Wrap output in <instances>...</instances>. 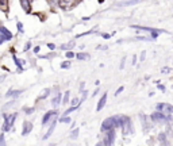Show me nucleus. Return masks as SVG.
<instances>
[{"label": "nucleus", "instance_id": "obj_1", "mask_svg": "<svg viewBox=\"0 0 173 146\" xmlns=\"http://www.w3.org/2000/svg\"><path fill=\"white\" fill-rule=\"evenodd\" d=\"M150 120L152 122H154V123H158V125H161V123H171L172 120H173V118H172V115H164V114H161V112H153L152 115H150Z\"/></svg>", "mask_w": 173, "mask_h": 146}, {"label": "nucleus", "instance_id": "obj_2", "mask_svg": "<svg viewBox=\"0 0 173 146\" xmlns=\"http://www.w3.org/2000/svg\"><path fill=\"white\" fill-rule=\"evenodd\" d=\"M156 110H157V112H161L168 116V115L173 114V105L169 103H158L156 105Z\"/></svg>", "mask_w": 173, "mask_h": 146}, {"label": "nucleus", "instance_id": "obj_3", "mask_svg": "<svg viewBox=\"0 0 173 146\" xmlns=\"http://www.w3.org/2000/svg\"><path fill=\"white\" fill-rule=\"evenodd\" d=\"M122 131H123V135H128V134H133L134 130H133V123H131V119L128 116L123 118V125H122Z\"/></svg>", "mask_w": 173, "mask_h": 146}, {"label": "nucleus", "instance_id": "obj_4", "mask_svg": "<svg viewBox=\"0 0 173 146\" xmlns=\"http://www.w3.org/2000/svg\"><path fill=\"white\" fill-rule=\"evenodd\" d=\"M15 119H16V114L5 115V118H4V125H3V131H8V130H11V127L14 126Z\"/></svg>", "mask_w": 173, "mask_h": 146}, {"label": "nucleus", "instance_id": "obj_5", "mask_svg": "<svg viewBox=\"0 0 173 146\" xmlns=\"http://www.w3.org/2000/svg\"><path fill=\"white\" fill-rule=\"evenodd\" d=\"M139 119H141V123H142V127H143V133H149L150 129H152V120L150 118H147L145 114H141L139 115Z\"/></svg>", "mask_w": 173, "mask_h": 146}, {"label": "nucleus", "instance_id": "obj_6", "mask_svg": "<svg viewBox=\"0 0 173 146\" xmlns=\"http://www.w3.org/2000/svg\"><path fill=\"white\" fill-rule=\"evenodd\" d=\"M115 142V130H111V131L106 133V137H104V141L103 144L104 146H112Z\"/></svg>", "mask_w": 173, "mask_h": 146}, {"label": "nucleus", "instance_id": "obj_7", "mask_svg": "<svg viewBox=\"0 0 173 146\" xmlns=\"http://www.w3.org/2000/svg\"><path fill=\"white\" fill-rule=\"evenodd\" d=\"M158 142H160V146H171L165 133H160L158 134Z\"/></svg>", "mask_w": 173, "mask_h": 146}, {"label": "nucleus", "instance_id": "obj_8", "mask_svg": "<svg viewBox=\"0 0 173 146\" xmlns=\"http://www.w3.org/2000/svg\"><path fill=\"white\" fill-rule=\"evenodd\" d=\"M0 35L2 37H4L7 41H10V39L12 38V34H11V31L8 29H5L4 26H0Z\"/></svg>", "mask_w": 173, "mask_h": 146}, {"label": "nucleus", "instance_id": "obj_9", "mask_svg": "<svg viewBox=\"0 0 173 146\" xmlns=\"http://www.w3.org/2000/svg\"><path fill=\"white\" fill-rule=\"evenodd\" d=\"M56 115H57V111H48V112L45 114V116L42 118V125L45 126L46 123H48V122H49L50 119H52L53 116H56Z\"/></svg>", "mask_w": 173, "mask_h": 146}, {"label": "nucleus", "instance_id": "obj_10", "mask_svg": "<svg viewBox=\"0 0 173 146\" xmlns=\"http://www.w3.org/2000/svg\"><path fill=\"white\" fill-rule=\"evenodd\" d=\"M33 130V123L31 122H23V130H22V135H27Z\"/></svg>", "mask_w": 173, "mask_h": 146}, {"label": "nucleus", "instance_id": "obj_11", "mask_svg": "<svg viewBox=\"0 0 173 146\" xmlns=\"http://www.w3.org/2000/svg\"><path fill=\"white\" fill-rule=\"evenodd\" d=\"M106 101H107V94H103V96L100 98V100L97 101L96 111H102V110H103V107L106 105Z\"/></svg>", "mask_w": 173, "mask_h": 146}, {"label": "nucleus", "instance_id": "obj_12", "mask_svg": "<svg viewBox=\"0 0 173 146\" xmlns=\"http://www.w3.org/2000/svg\"><path fill=\"white\" fill-rule=\"evenodd\" d=\"M56 125H57V119H54V120L52 122V125H50L49 130H48V133H46V134L43 135V139H49V138H50V135L53 134V131H54V129H56Z\"/></svg>", "mask_w": 173, "mask_h": 146}, {"label": "nucleus", "instance_id": "obj_13", "mask_svg": "<svg viewBox=\"0 0 173 146\" xmlns=\"http://www.w3.org/2000/svg\"><path fill=\"white\" fill-rule=\"evenodd\" d=\"M20 7L23 8L27 14H29V12L31 11V3L29 2V0H22V2H20Z\"/></svg>", "mask_w": 173, "mask_h": 146}, {"label": "nucleus", "instance_id": "obj_14", "mask_svg": "<svg viewBox=\"0 0 173 146\" xmlns=\"http://www.w3.org/2000/svg\"><path fill=\"white\" fill-rule=\"evenodd\" d=\"M22 91L20 89H18V91H12V89H8L7 94H5V98H16L18 95H20Z\"/></svg>", "mask_w": 173, "mask_h": 146}, {"label": "nucleus", "instance_id": "obj_15", "mask_svg": "<svg viewBox=\"0 0 173 146\" xmlns=\"http://www.w3.org/2000/svg\"><path fill=\"white\" fill-rule=\"evenodd\" d=\"M61 99H62V95H56L54 98H53V100H52V104H53V107H58L59 103H61Z\"/></svg>", "mask_w": 173, "mask_h": 146}, {"label": "nucleus", "instance_id": "obj_16", "mask_svg": "<svg viewBox=\"0 0 173 146\" xmlns=\"http://www.w3.org/2000/svg\"><path fill=\"white\" fill-rule=\"evenodd\" d=\"M76 58L80 61H84V60H89V54L88 53H77L76 54Z\"/></svg>", "mask_w": 173, "mask_h": 146}, {"label": "nucleus", "instance_id": "obj_17", "mask_svg": "<svg viewBox=\"0 0 173 146\" xmlns=\"http://www.w3.org/2000/svg\"><path fill=\"white\" fill-rule=\"evenodd\" d=\"M49 94H50V89H49V88H45V89H43V91L39 94V96H38V100H41V99L48 98Z\"/></svg>", "mask_w": 173, "mask_h": 146}, {"label": "nucleus", "instance_id": "obj_18", "mask_svg": "<svg viewBox=\"0 0 173 146\" xmlns=\"http://www.w3.org/2000/svg\"><path fill=\"white\" fill-rule=\"evenodd\" d=\"M74 46V42H70V43H65V45H61V49L62 50H69Z\"/></svg>", "mask_w": 173, "mask_h": 146}, {"label": "nucleus", "instance_id": "obj_19", "mask_svg": "<svg viewBox=\"0 0 173 146\" xmlns=\"http://www.w3.org/2000/svg\"><path fill=\"white\" fill-rule=\"evenodd\" d=\"M77 108H78V107H73V105H72V107H69L68 110L65 111V112H64V115H62V116H68L69 114H70V112H73V111H76Z\"/></svg>", "mask_w": 173, "mask_h": 146}, {"label": "nucleus", "instance_id": "obj_20", "mask_svg": "<svg viewBox=\"0 0 173 146\" xmlns=\"http://www.w3.org/2000/svg\"><path fill=\"white\" fill-rule=\"evenodd\" d=\"M78 133H80V130H78V129H74L73 131L70 133V139H76L77 137H78Z\"/></svg>", "mask_w": 173, "mask_h": 146}, {"label": "nucleus", "instance_id": "obj_21", "mask_svg": "<svg viewBox=\"0 0 173 146\" xmlns=\"http://www.w3.org/2000/svg\"><path fill=\"white\" fill-rule=\"evenodd\" d=\"M59 122H61V123H70L72 122V118H69V116H61V118H59Z\"/></svg>", "mask_w": 173, "mask_h": 146}, {"label": "nucleus", "instance_id": "obj_22", "mask_svg": "<svg viewBox=\"0 0 173 146\" xmlns=\"http://www.w3.org/2000/svg\"><path fill=\"white\" fill-rule=\"evenodd\" d=\"M12 58H14V61H15V64H16V65H18V68H19V70H20V68H22V65H23V64H24V61H22V60H18V58H16V57H15V55H14V57H12Z\"/></svg>", "mask_w": 173, "mask_h": 146}, {"label": "nucleus", "instance_id": "obj_23", "mask_svg": "<svg viewBox=\"0 0 173 146\" xmlns=\"http://www.w3.org/2000/svg\"><path fill=\"white\" fill-rule=\"evenodd\" d=\"M68 101H69V91H67V92H65V95H64V98H62V104H67L68 103Z\"/></svg>", "mask_w": 173, "mask_h": 146}, {"label": "nucleus", "instance_id": "obj_24", "mask_svg": "<svg viewBox=\"0 0 173 146\" xmlns=\"http://www.w3.org/2000/svg\"><path fill=\"white\" fill-rule=\"evenodd\" d=\"M7 5H8V2H0V7L3 8V11H4V12H7V11H8Z\"/></svg>", "mask_w": 173, "mask_h": 146}, {"label": "nucleus", "instance_id": "obj_25", "mask_svg": "<svg viewBox=\"0 0 173 146\" xmlns=\"http://www.w3.org/2000/svg\"><path fill=\"white\" fill-rule=\"evenodd\" d=\"M16 27H18V31H19L20 34H23L24 33V29H23V24L20 23V22H18L16 23Z\"/></svg>", "mask_w": 173, "mask_h": 146}, {"label": "nucleus", "instance_id": "obj_26", "mask_svg": "<svg viewBox=\"0 0 173 146\" xmlns=\"http://www.w3.org/2000/svg\"><path fill=\"white\" fill-rule=\"evenodd\" d=\"M69 66H70V61H64V62L61 64V68H62V69H68Z\"/></svg>", "mask_w": 173, "mask_h": 146}, {"label": "nucleus", "instance_id": "obj_27", "mask_svg": "<svg viewBox=\"0 0 173 146\" xmlns=\"http://www.w3.org/2000/svg\"><path fill=\"white\" fill-rule=\"evenodd\" d=\"M123 89H124V87H119V88L115 91V96H119V94H122V92H123Z\"/></svg>", "mask_w": 173, "mask_h": 146}, {"label": "nucleus", "instance_id": "obj_28", "mask_svg": "<svg viewBox=\"0 0 173 146\" xmlns=\"http://www.w3.org/2000/svg\"><path fill=\"white\" fill-rule=\"evenodd\" d=\"M161 72H162L164 74H166V73H171V68H169V66H164Z\"/></svg>", "mask_w": 173, "mask_h": 146}, {"label": "nucleus", "instance_id": "obj_29", "mask_svg": "<svg viewBox=\"0 0 173 146\" xmlns=\"http://www.w3.org/2000/svg\"><path fill=\"white\" fill-rule=\"evenodd\" d=\"M0 146H5V141H4V134H0Z\"/></svg>", "mask_w": 173, "mask_h": 146}, {"label": "nucleus", "instance_id": "obj_30", "mask_svg": "<svg viewBox=\"0 0 173 146\" xmlns=\"http://www.w3.org/2000/svg\"><path fill=\"white\" fill-rule=\"evenodd\" d=\"M124 62H126V55L121 60V65H119V69H123V68H124Z\"/></svg>", "mask_w": 173, "mask_h": 146}, {"label": "nucleus", "instance_id": "obj_31", "mask_svg": "<svg viewBox=\"0 0 173 146\" xmlns=\"http://www.w3.org/2000/svg\"><path fill=\"white\" fill-rule=\"evenodd\" d=\"M67 57H68V58H73V57H76V54H74L73 52H68V53H67Z\"/></svg>", "mask_w": 173, "mask_h": 146}, {"label": "nucleus", "instance_id": "obj_32", "mask_svg": "<svg viewBox=\"0 0 173 146\" xmlns=\"http://www.w3.org/2000/svg\"><path fill=\"white\" fill-rule=\"evenodd\" d=\"M24 112H26L27 115L33 114V112H34V107H33V108H26V110H24Z\"/></svg>", "mask_w": 173, "mask_h": 146}, {"label": "nucleus", "instance_id": "obj_33", "mask_svg": "<svg viewBox=\"0 0 173 146\" xmlns=\"http://www.w3.org/2000/svg\"><path fill=\"white\" fill-rule=\"evenodd\" d=\"M141 61H145V58H146V52H142V53H141Z\"/></svg>", "mask_w": 173, "mask_h": 146}, {"label": "nucleus", "instance_id": "obj_34", "mask_svg": "<svg viewBox=\"0 0 173 146\" xmlns=\"http://www.w3.org/2000/svg\"><path fill=\"white\" fill-rule=\"evenodd\" d=\"M157 88L160 89V91H162V92H165V87L162 85V84H158V85H157Z\"/></svg>", "mask_w": 173, "mask_h": 146}, {"label": "nucleus", "instance_id": "obj_35", "mask_svg": "<svg viewBox=\"0 0 173 146\" xmlns=\"http://www.w3.org/2000/svg\"><path fill=\"white\" fill-rule=\"evenodd\" d=\"M48 48L50 49V50H54V49H56V46L53 45V43H48Z\"/></svg>", "mask_w": 173, "mask_h": 146}, {"label": "nucleus", "instance_id": "obj_36", "mask_svg": "<svg viewBox=\"0 0 173 146\" xmlns=\"http://www.w3.org/2000/svg\"><path fill=\"white\" fill-rule=\"evenodd\" d=\"M30 46H31V43H30V42H27V43H26V46H24V52H27V50H29V49H30Z\"/></svg>", "mask_w": 173, "mask_h": 146}, {"label": "nucleus", "instance_id": "obj_37", "mask_svg": "<svg viewBox=\"0 0 173 146\" xmlns=\"http://www.w3.org/2000/svg\"><path fill=\"white\" fill-rule=\"evenodd\" d=\"M103 38H104V39H108V38H111V34H103Z\"/></svg>", "mask_w": 173, "mask_h": 146}, {"label": "nucleus", "instance_id": "obj_38", "mask_svg": "<svg viewBox=\"0 0 173 146\" xmlns=\"http://www.w3.org/2000/svg\"><path fill=\"white\" fill-rule=\"evenodd\" d=\"M4 41H7V39H5L4 37H2V35H0V45H2V43L4 42Z\"/></svg>", "mask_w": 173, "mask_h": 146}, {"label": "nucleus", "instance_id": "obj_39", "mask_svg": "<svg viewBox=\"0 0 173 146\" xmlns=\"http://www.w3.org/2000/svg\"><path fill=\"white\" fill-rule=\"evenodd\" d=\"M84 85H85V83H81L80 84V91H84Z\"/></svg>", "mask_w": 173, "mask_h": 146}, {"label": "nucleus", "instance_id": "obj_40", "mask_svg": "<svg viewBox=\"0 0 173 146\" xmlns=\"http://www.w3.org/2000/svg\"><path fill=\"white\" fill-rule=\"evenodd\" d=\"M133 64H137V55H133Z\"/></svg>", "mask_w": 173, "mask_h": 146}, {"label": "nucleus", "instance_id": "obj_41", "mask_svg": "<svg viewBox=\"0 0 173 146\" xmlns=\"http://www.w3.org/2000/svg\"><path fill=\"white\" fill-rule=\"evenodd\" d=\"M39 52V46H35V48H34V53H38Z\"/></svg>", "mask_w": 173, "mask_h": 146}, {"label": "nucleus", "instance_id": "obj_42", "mask_svg": "<svg viewBox=\"0 0 173 146\" xmlns=\"http://www.w3.org/2000/svg\"><path fill=\"white\" fill-rule=\"evenodd\" d=\"M95 146H104V144H103V142H97Z\"/></svg>", "mask_w": 173, "mask_h": 146}, {"label": "nucleus", "instance_id": "obj_43", "mask_svg": "<svg viewBox=\"0 0 173 146\" xmlns=\"http://www.w3.org/2000/svg\"><path fill=\"white\" fill-rule=\"evenodd\" d=\"M97 92H99V88H97V89H95V92H93V94H92V96H95V95H97Z\"/></svg>", "mask_w": 173, "mask_h": 146}]
</instances>
